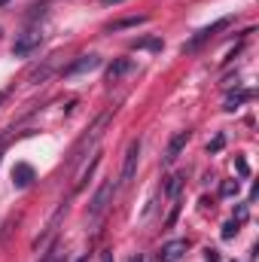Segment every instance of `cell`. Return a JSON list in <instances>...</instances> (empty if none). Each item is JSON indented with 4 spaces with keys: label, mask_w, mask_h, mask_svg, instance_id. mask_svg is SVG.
I'll use <instances>...</instances> for the list:
<instances>
[{
    "label": "cell",
    "mask_w": 259,
    "mask_h": 262,
    "mask_svg": "<svg viewBox=\"0 0 259 262\" xmlns=\"http://www.w3.org/2000/svg\"><path fill=\"white\" fill-rule=\"evenodd\" d=\"M113 195H116V183H113V180H104V183H101V189L92 195L89 216H92V220H98V216H101V213H104V210L113 204Z\"/></svg>",
    "instance_id": "1"
},
{
    "label": "cell",
    "mask_w": 259,
    "mask_h": 262,
    "mask_svg": "<svg viewBox=\"0 0 259 262\" xmlns=\"http://www.w3.org/2000/svg\"><path fill=\"white\" fill-rule=\"evenodd\" d=\"M40 40H43V31H40V28H28V31L15 40L12 52H15V55H28V52H34V49L40 46Z\"/></svg>",
    "instance_id": "2"
},
{
    "label": "cell",
    "mask_w": 259,
    "mask_h": 262,
    "mask_svg": "<svg viewBox=\"0 0 259 262\" xmlns=\"http://www.w3.org/2000/svg\"><path fill=\"white\" fill-rule=\"evenodd\" d=\"M137 159H140V140H131L128 152H125V165H122V177H119V183H122V186H128L131 180H134Z\"/></svg>",
    "instance_id": "3"
},
{
    "label": "cell",
    "mask_w": 259,
    "mask_h": 262,
    "mask_svg": "<svg viewBox=\"0 0 259 262\" xmlns=\"http://www.w3.org/2000/svg\"><path fill=\"white\" fill-rule=\"evenodd\" d=\"M186 250H189V241L186 238H174V241L159 247V262H177Z\"/></svg>",
    "instance_id": "4"
},
{
    "label": "cell",
    "mask_w": 259,
    "mask_h": 262,
    "mask_svg": "<svg viewBox=\"0 0 259 262\" xmlns=\"http://www.w3.org/2000/svg\"><path fill=\"white\" fill-rule=\"evenodd\" d=\"M223 28H229V18H220V21H213L210 28H201V31L195 34V37L189 40V43H186V46H183V49H189V52H192V49H198L201 43H207V40H210L217 31H223Z\"/></svg>",
    "instance_id": "5"
},
{
    "label": "cell",
    "mask_w": 259,
    "mask_h": 262,
    "mask_svg": "<svg viewBox=\"0 0 259 262\" xmlns=\"http://www.w3.org/2000/svg\"><path fill=\"white\" fill-rule=\"evenodd\" d=\"M31 183H34V168L28 162H15V168H12V186L15 189H28Z\"/></svg>",
    "instance_id": "6"
},
{
    "label": "cell",
    "mask_w": 259,
    "mask_h": 262,
    "mask_svg": "<svg viewBox=\"0 0 259 262\" xmlns=\"http://www.w3.org/2000/svg\"><path fill=\"white\" fill-rule=\"evenodd\" d=\"M101 67V58L98 55H82L79 61H73V64L64 70V76H79V73H92V70H98Z\"/></svg>",
    "instance_id": "7"
},
{
    "label": "cell",
    "mask_w": 259,
    "mask_h": 262,
    "mask_svg": "<svg viewBox=\"0 0 259 262\" xmlns=\"http://www.w3.org/2000/svg\"><path fill=\"white\" fill-rule=\"evenodd\" d=\"M186 143H189V131H177V134L171 137V143H168V149H165V162L171 165V162H174V159L180 156V149H183Z\"/></svg>",
    "instance_id": "8"
},
{
    "label": "cell",
    "mask_w": 259,
    "mask_h": 262,
    "mask_svg": "<svg viewBox=\"0 0 259 262\" xmlns=\"http://www.w3.org/2000/svg\"><path fill=\"white\" fill-rule=\"evenodd\" d=\"M128 70H131V58H119V61H113V64L107 67V79L116 82V79H119L122 73H128Z\"/></svg>",
    "instance_id": "9"
},
{
    "label": "cell",
    "mask_w": 259,
    "mask_h": 262,
    "mask_svg": "<svg viewBox=\"0 0 259 262\" xmlns=\"http://www.w3.org/2000/svg\"><path fill=\"white\" fill-rule=\"evenodd\" d=\"M250 98H253L250 89H244V92H238V95H229V98H226V110H235L238 104H244V101H250Z\"/></svg>",
    "instance_id": "10"
},
{
    "label": "cell",
    "mask_w": 259,
    "mask_h": 262,
    "mask_svg": "<svg viewBox=\"0 0 259 262\" xmlns=\"http://www.w3.org/2000/svg\"><path fill=\"white\" fill-rule=\"evenodd\" d=\"M143 21H146V15H131V18H122V21L110 25V31H122V28H134V25H143Z\"/></svg>",
    "instance_id": "11"
},
{
    "label": "cell",
    "mask_w": 259,
    "mask_h": 262,
    "mask_svg": "<svg viewBox=\"0 0 259 262\" xmlns=\"http://www.w3.org/2000/svg\"><path fill=\"white\" fill-rule=\"evenodd\" d=\"M238 226H241L238 220H229V223L223 226V238H226V241H229V238H235V235H238Z\"/></svg>",
    "instance_id": "12"
},
{
    "label": "cell",
    "mask_w": 259,
    "mask_h": 262,
    "mask_svg": "<svg viewBox=\"0 0 259 262\" xmlns=\"http://www.w3.org/2000/svg\"><path fill=\"white\" fill-rule=\"evenodd\" d=\"M137 49H162V40H140V43H134Z\"/></svg>",
    "instance_id": "13"
},
{
    "label": "cell",
    "mask_w": 259,
    "mask_h": 262,
    "mask_svg": "<svg viewBox=\"0 0 259 262\" xmlns=\"http://www.w3.org/2000/svg\"><path fill=\"white\" fill-rule=\"evenodd\" d=\"M223 143H226V137H223V134H217V137L210 140V146H207V152H220V149H223Z\"/></svg>",
    "instance_id": "14"
},
{
    "label": "cell",
    "mask_w": 259,
    "mask_h": 262,
    "mask_svg": "<svg viewBox=\"0 0 259 262\" xmlns=\"http://www.w3.org/2000/svg\"><path fill=\"white\" fill-rule=\"evenodd\" d=\"M180 183H183V177L177 174V177H171V183H168V195H177L180 192Z\"/></svg>",
    "instance_id": "15"
},
{
    "label": "cell",
    "mask_w": 259,
    "mask_h": 262,
    "mask_svg": "<svg viewBox=\"0 0 259 262\" xmlns=\"http://www.w3.org/2000/svg\"><path fill=\"white\" fill-rule=\"evenodd\" d=\"M235 192H238V183H226L223 186V195H235Z\"/></svg>",
    "instance_id": "16"
},
{
    "label": "cell",
    "mask_w": 259,
    "mask_h": 262,
    "mask_svg": "<svg viewBox=\"0 0 259 262\" xmlns=\"http://www.w3.org/2000/svg\"><path fill=\"white\" fill-rule=\"evenodd\" d=\"M204 262H220V253H217V250H207V256H204Z\"/></svg>",
    "instance_id": "17"
},
{
    "label": "cell",
    "mask_w": 259,
    "mask_h": 262,
    "mask_svg": "<svg viewBox=\"0 0 259 262\" xmlns=\"http://www.w3.org/2000/svg\"><path fill=\"white\" fill-rule=\"evenodd\" d=\"M247 171H250V168H247V162H244V159H238V174H244V177H247Z\"/></svg>",
    "instance_id": "18"
},
{
    "label": "cell",
    "mask_w": 259,
    "mask_h": 262,
    "mask_svg": "<svg viewBox=\"0 0 259 262\" xmlns=\"http://www.w3.org/2000/svg\"><path fill=\"white\" fill-rule=\"evenodd\" d=\"M49 262H64V256H61L58 250H52V256H49Z\"/></svg>",
    "instance_id": "19"
},
{
    "label": "cell",
    "mask_w": 259,
    "mask_h": 262,
    "mask_svg": "<svg viewBox=\"0 0 259 262\" xmlns=\"http://www.w3.org/2000/svg\"><path fill=\"white\" fill-rule=\"evenodd\" d=\"M131 262H146V259H143V256H140V253H137V256H131Z\"/></svg>",
    "instance_id": "20"
},
{
    "label": "cell",
    "mask_w": 259,
    "mask_h": 262,
    "mask_svg": "<svg viewBox=\"0 0 259 262\" xmlns=\"http://www.w3.org/2000/svg\"><path fill=\"white\" fill-rule=\"evenodd\" d=\"M104 3H107V6H113V3H122V0H104Z\"/></svg>",
    "instance_id": "21"
},
{
    "label": "cell",
    "mask_w": 259,
    "mask_h": 262,
    "mask_svg": "<svg viewBox=\"0 0 259 262\" xmlns=\"http://www.w3.org/2000/svg\"><path fill=\"white\" fill-rule=\"evenodd\" d=\"M3 98H6V92H0V104H3Z\"/></svg>",
    "instance_id": "22"
},
{
    "label": "cell",
    "mask_w": 259,
    "mask_h": 262,
    "mask_svg": "<svg viewBox=\"0 0 259 262\" xmlns=\"http://www.w3.org/2000/svg\"><path fill=\"white\" fill-rule=\"evenodd\" d=\"M3 3H9V0H0V6H3Z\"/></svg>",
    "instance_id": "23"
},
{
    "label": "cell",
    "mask_w": 259,
    "mask_h": 262,
    "mask_svg": "<svg viewBox=\"0 0 259 262\" xmlns=\"http://www.w3.org/2000/svg\"><path fill=\"white\" fill-rule=\"evenodd\" d=\"M0 34H3V31H0Z\"/></svg>",
    "instance_id": "24"
}]
</instances>
